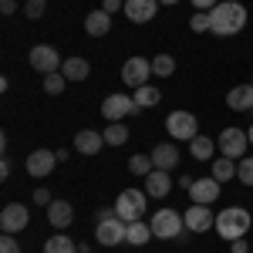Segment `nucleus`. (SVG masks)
Listing matches in <instances>:
<instances>
[{"instance_id":"f257e3e1","label":"nucleus","mask_w":253,"mask_h":253,"mask_svg":"<svg viewBox=\"0 0 253 253\" xmlns=\"http://www.w3.org/2000/svg\"><path fill=\"white\" fill-rule=\"evenodd\" d=\"M243 24H247V7L236 3V0H219L213 10H210V31L219 34V38L240 34Z\"/></svg>"},{"instance_id":"f03ea898","label":"nucleus","mask_w":253,"mask_h":253,"mask_svg":"<svg viewBox=\"0 0 253 253\" xmlns=\"http://www.w3.org/2000/svg\"><path fill=\"white\" fill-rule=\"evenodd\" d=\"M253 226V216L250 210H243V206H230V210H223V213L216 216V233L223 236L226 243H233L240 236H247V230Z\"/></svg>"},{"instance_id":"7ed1b4c3","label":"nucleus","mask_w":253,"mask_h":253,"mask_svg":"<svg viewBox=\"0 0 253 253\" xmlns=\"http://www.w3.org/2000/svg\"><path fill=\"white\" fill-rule=\"evenodd\" d=\"M128 233V223L115 213V206L112 210H98V230H95V240L101 247H118L122 240Z\"/></svg>"},{"instance_id":"20e7f679","label":"nucleus","mask_w":253,"mask_h":253,"mask_svg":"<svg viewBox=\"0 0 253 253\" xmlns=\"http://www.w3.org/2000/svg\"><path fill=\"white\" fill-rule=\"evenodd\" d=\"M152 236L156 240H182L186 243V219L175 213V210H156V216H152Z\"/></svg>"},{"instance_id":"39448f33","label":"nucleus","mask_w":253,"mask_h":253,"mask_svg":"<svg viewBox=\"0 0 253 253\" xmlns=\"http://www.w3.org/2000/svg\"><path fill=\"white\" fill-rule=\"evenodd\" d=\"M145 189H125V193H118L115 199V213L125 219V223H135V219H142V213H145Z\"/></svg>"},{"instance_id":"423d86ee","label":"nucleus","mask_w":253,"mask_h":253,"mask_svg":"<svg viewBox=\"0 0 253 253\" xmlns=\"http://www.w3.org/2000/svg\"><path fill=\"white\" fill-rule=\"evenodd\" d=\"M199 122H196V115L193 112H172V115L166 118V132L175 138V142H193L199 132Z\"/></svg>"},{"instance_id":"0eeeda50","label":"nucleus","mask_w":253,"mask_h":253,"mask_svg":"<svg viewBox=\"0 0 253 253\" xmlns=\"http://www.w3.org/2000/svg\"><path fill=\"white\" fill-rule=\"evenodd\" d=\"M216 145H219V152L226 159H236V156H247V145H250V135L243 132V128H223L219 138H216ZM240 162V159H236Z\"/></svg>"},{"instance_id":"6e6552de","label":"nucleus","mask_w":253,"mask_h":253,"mask_svg":"<svg viewBox=\"0 0 253 253\" xmlns=\"http://www.w3.org/2000/svg\"><path fill=\"white\" fill-rule=\"evenodd\" d=\"M31 68L34 71H41V75H54V71H61V54L58 47H51V44H38V47H31Z\"/></svg>"},{"instance_id":"1a4fd4ad","label":"nucleus","mask_w":253,"mask_h":253,"mask_svg":"<svg viewBox=\"0 0 253 253\" xmlns=\"http://www.w3.org/2000/svg\"><path fill=\"white\" fill-rule=\"evenodd\" d=\"M138 112H142V108L135 105V98H128V95H108L101 101L105 122H122L125 115H138Z\"/></svg>"},{"instance_id":"9d476101","label":"nucleus","mask_w":253,"mask_h":253,"mask_svg":"<svg viewBox=\"0 0 253 253\" xmlns=\"http://www.w3.org/2000/svg\"><path fill=\"white\" fill-rule=\"evenodd\" d=\"M149 75H152V61L149 58H128L125 64H122V81H125L128 88L149 84Z\"/></svg>"},{"instance_id":"9b49d317","label":"nucleus","mask_w":253,"mask_h":253,"mask_svg":"<svg viewBox=\"0 0 253 253\" xmlns=\"http://www.w3.org/2000/svg\"><path fill=\"white\" fill-rule=\"evenodd\" d=\"M27 223H31V213H27V206H20V203H7V206L0 210V230H3V233H20Z\"/></svg>"},{"instance_id":"f8f14e48","label":"nucleus","mask_w":253,"mask_h":253,"mask_svg":"<svg viewBox=\"0 0 253 253\" xmlns=\"http://www.w3.org/2000/svg\"><path fill=\"white\" fill-rule=\"evenodd\" d=\"M182 219H186V230H189V233H206L210 226H216V216L210 213V206H203V203H193V206L182 213Z\"/></svg>"},{"instance_id":"ddd939ff","label":"nucleus","mask_w":253,"mask_h":253,"mask_svg":"<svg viewBox=\"0 0 253 253\" xmlns=\"http://www.w3.org/2000/svg\"><path fill=\"white\" fill-rule=\"evenodd\" d=\"M54 166H58V152L34 149V152L27 156V172L34 175V179H47V175L54 172Z\"/></svg>"},{"instance_id":"4468645a","label":"nucleus","mask_w":253,"mask_h":253,"mask_svg":"<svg viewBox=\"0 0 253 253\" xmlns=\"http://www.w3.org/2000/svg\"><path fill=\"white\" fill-rule=\"evenodd\" d=\"M159 7H162L159 0H125V17L132 24H149V20H156Z\"/></svg>"},{"instance_id":"2eb2a0df","label":"nucleus","mask_w":253,"mask_h":253,"mask_svg":"<svg viewBox=\"0 0 253 253\" xmlns=\"http://www.w3.org/2000/svg\"><path fill=\"white\" fill-rule=\"evenodd\" d=\"M189 196H193V203L213 206L216 199H219V182H216L213 175H206V179H196L193 186H189Z\"/></svg>"},{"instance_id":"dca6fc26","label":"nucleus","mask_w":253,"mask_h":253,"mask_svg":"<svg viewBox=\"0 0 253 253\" xmlns=\"http://www.w3.org/2000/svg\"><path fill=\"white\" fill-rule=\"evenodd\" d=\"M149 156H152V162H156V169L172 172L175 166H179V145H175V142H162V145H156Z\"/></svg>"},{"instance_id":"f3484780","label":"nucleus","mask_w":253,"mask_h":253,"mask_svg":"<svg viewBox=\"0 0 253 253\" xmlns=\"http://www.w3.org/2000/svg\"><path fill=\"white\" fill-rule=\"evenodd\" d=\"M101 145H105V135L95 132V128H81L78 135H75V149H78L81 156H98Z\"/></svg>"},{"instance_id":"a211bd4d","label":"nucleus","mask_w":253,"mask_h":253,"mask_svg":"<svg viewBox=\"0 0 253 253\" xmlns=\"http://www.w3.org/2000/svg\"><path fill=\"white\" fill-rule=\"evenodd\" d=\"M169 189H172V179H169V172H166V169H152V172L145 175V193L152 196V199L169 196Z\"/></svg>"},{"instance_id":"6ab92c4d","label":"nucleus","mask_w":253,"mask_h":253,"mask_svg":"<svg viewBox=\"0 0 253 253\" xmlns=\"http://www.w3.org/2000/svg\"><path fill=\"white\" fill-rule=\"evenodd\" d=\"M71 219H75V210H71V203H64V199H54V203L47 206V223H51L54 230H64V226H71Z\"/></svg>"},{"instance_id":"aec40b11","label":"nucleus","mask_w":253,"mask_h":253,"mask_svg":"<svg viewBox=\"0 0 253 253\" xmlns=\"http://www.w3.org/2000/svg\"><path fill=\"white\" fill-rule=\"evenodd\" d=\"M226 105H230L233 112H250L253 108V84H236V88H230Z\"/></svg>"},{"instance_id":"412c9836","label":"nucleus","mask_w":253,"mask_h":253,"mask_svg":"<svg viewBox=\"0 0 253 253\" xmlns=\"http://www.w3.org/2000/svg\"><path fill=\"white\" fill-rule=\"evenodd\" d=\"M84 31H88L91 38H105V34L112 31V14H105V10H91V14L84 17Z\"/></svg>"},{"instance_id":"4be33fe9","label":"nucleus","mask_w":253,"mask_h":253,"mask_svg":"<svg viewBox=\"0 0 253 253\" xmlns=\"http://www.w3.org/2000/svg\"><path fill=\"white\" fill-rule=\"evenodd\" d=\"M61 75H64L68 81H84L88 75H91V64H88L84 58H68L64 64H61Z\"/></svg>"},{"instance_id":"5701e85b","label":"nucleus","mask_w":253,"mask_h":253,"mask_svg":"<svg viewBox=\"0 0 253 253\" xmlns=\"http://www.w3.org/2000/svg\"><path fill=\"white\" fill-rule=\"evenodd\" d=\"M213 152H216V142L210 135H196L193 142H189V156H193L196 162H210Z\"/></svg>"},{"instance_id":"b1692460","label":"nucleus","mask_w":253,"mask_h":253,"mask_svg":"<svg viewBox=\"0 0 253 253\" xmlns=\"http://www.w3.org/2000/svg\"><path fill=\"white\" fill-rule=\"evenodd\" d=\"M125 240H128L132 247H145V243L152 240V226H149V223H142V219H135V223H128Z\"/></svg>"},{"instance_id":"393cba45","label":"nucleus","mask_w":253,"mask_h":253,"mask_svg":"<svg viewBox=\"0 0 253 253\" xmlns=\"http://www.w3.org/2000/svg\"><path fill=\"white\" fill-rule=\"evenodd\" d=\"M213 179L216 182H230V179H236V159H226V156L213 159Z\"/></svg>"},{"instance_id":"a878e982","label":"nucleus","mask_w":253,"mask_h":253,"mask_svg":"<svg viewBox=\"0 0 253 253\" xmlns=\"http://www.w3.org/2000/svg\"><path fill=\"white\" fill-rule=\"evenodd\" d=\"M135 105L138 108H156L159 101H162V95H159V88H152V84H142V88H135Z\"/></svg>"},{"instance_id":"bb28decb","label":"nucleus","mask_w":253,"mask_h":253,"mask_svg":"<svg viewBox=\"0 0 253 253\" xmlns=\"http://www.w3.org/2000/svg\"><path fill=\"white\" fill-rule=\"evenodd\" d=\"M101 135H105V145H125L128 142V128L122 122H108V128H101Z\"/></svg>"},{"instance_id":"cd10ccee","label":"nucleus","mask_w":253,"mask_h":253,"mask_svg":"<svg viewBox=\"0 0 253 253\" xmlns=\"http://www.w3.org/2000/svg\"><path fill=\"white\" fill-rule=\"evenodd\" d=\"M152 75H156V78H172L175 75V58L172 54H156V58H152Z\"/></svg>"},{"instance_id":"c85d7f7f","label":"nucleus","mask_w":253,"mask_h":253,"mask_svg":"<svg viewBox=\"0 0 253 253\" xmlns=\"http://www.w3.org/2000/svg\"><path fill=\"white\" fill-rule=\"evenodd\" d=\"M44 253H75V240L71 236H47Z\"/></svg>"},{"instance_id":"c756f323","label":"nucleus","mask_w":253,"mask_h":253,"mask_svg":"<svg viewBox=\"0 0 253 253\" xmlns=\"http://www.w3.org/2000/svg\"><path fill=\"white\" fill-rule=\"evenodd\" d=\"M152 169H156L152 156H132V159H128V172H132V175H142V179H145Z\"/></svg>"},{"instance_id":"7c9ffc66","label":"nucleus","mask_w":253,"mask_h":253,"mask_svg":"<svg viewBox=\"0 0 253 253\" xmlns=\"http://www.w3.org/2000/svg\"><path fill=\"white\" fill-rule=\"evenodd\" d=\"M236 179H240L243 186H253V156H243L236 162Z\"/></svg>"},{"instance_id":"2f4dec72","label":"nucleus","mask_w":253,"mask_h":253,"mask_svg":"<svg viewBox=\"0 0 253 253\" xmlns=\"http://www.w3.org/2000/svg\"><path fill=\"white\" fill-rule=\"evenodd\" d=\"M64 84H68V78H64L61 71L44 75V91H47V95H61V91H64Z\"/></svg>"},{"instance_id":"473e14b6","label":"nucleus","mask_w":253,"mask_h":253,"mask_svg":"<svg viewBox=\"0 0 253 253\" xmlns=\"http://www.w3.org/2000/svg\"><path fill=\"white\" fill-rule=\"evenodd\" d=\"M44 3H47V0H27V3H24V17L41 20L44 17Z\"/></svg>"},{"instance_id":"72a5a7b5","label":"nucleus","mask_w":253,"mask_h":253,"mask_svg":"<svg viewBox=\"0 0 253 253\" xmlns=\"http://www.w3.org/2000/svg\"><path fill=\"white\" fill-rule=\"evenodd\" d=\"M189 27H193L196 34L210 31V14H206V10H199V14H193V17H189Z\"/></svg>"},{"instance_id":"f704fd0d","label":"nucleus","mask_w":253,"mask_h":253,"mask_svg":"<svg viewBox=\"0 0 253 253\" xmlns=\"http://www.w3.org/2000/svg\"><path fill=\"white\" fill-rule=\"evenodd\" d=\"M0 253H20V243L14 240V236H0Z\"/></svg>"},{"instance_id":"c9c22d12","label":"nucleus","mask_w":253,"mask_h":253,"mask_svg":"<svg viewBox=\"0 0 253 253\" xmlns=\"http://www.w3.org/2000/svg\"><path fill=\"white\" fill-rule=\"evenodd\" d=\"M34 203H38V206H51L54 199H51V193H47V189H34Z\"/></svg>"},{"instance_id":"e433bc0d","label":"nucleus","mask_w":253,"mask_h":253,"mask_svg":"<svg viewBox=\"0 0 253 253\" xmlns=\"http://www.w3.org/2000/svg\"><path fill=\"white\" fill-rule=\"evenodd\" d=\"M101 10H105V14H115V10H125V0H105V3H101Z\"/></svg>"},{"instance_id":"4c0bfd02","label":"nucleus","mask_w":253,"mask_h":253,"mask_svg":"<svg viewBox=\"0 0 253 253\" xmlns=\"http://www.w3.org/2000/svg\"><path fill=\"white\" fill-rule=\"evenodd\" d=\"M230 253H250V243L240 236V240H233V243H230Z\"/></svg>"},{"instance_id":"58836bf2","label":"nucleus","mask_w":253,"mask_h":253,"mask_svg":"<svg viewBox=\"0 0 253 253\" xmlns=\"http://www.w3.org/2000/svg\"><path fill=\"white\" fill-rule=\"evenodd\" d=\"M0 10H3V17H10V14L17 10V3H14V0H0Z\"/></svg>"},{"instance_id":"ea45409f","label":"nucleus","mask_w":253,"mask_h":253,"mask_svg":"<svg viewBox=\"0 0 253 253\" xmlns=\"http://www.w3.org/2000/svg\"><path fill=\"white\" fill-rule=\"evenodd\" d=\"M196 7H199V10H213L216 3H219V0H193Z\"/></svg>"},{"instance_id":"a19ab883","label":"nucleus","mask_w":253,"mask_h":253,"mask_svg":"<svg viewBox=\"0 0 253 253\" xmlns=\"http://www.w3.org/2000/svg\"><path fill=\"white\" fill-rule=\"evenodd\" d=\"M10 175V159H0V179H7Z\"/></svg>"},{"instance_id":"79ce46f5","label":"nucleus","mask_w":253,"mask_h":253,"mask_svg":"<svg viewBox=\"0 0 253 253\" xmlns=\"http://www.w3.org/2000/svg\"><path fill=\"white\" fill-rule=\"evenodd\" d=\"M159 3H162V7H172V3H179V0H159Z\"/></svg>"},{"instance_id":"37998d69","label":"nucleus","mask_w":253,"mask_h":253,"mask_svg":"<svg viewBox=\"0 0 253 253\" xmlns=\"http://www.w3.org/2000/svg\"><path fill=\"white\" fill-rule=\"evenodd\" d=\"M247 135H250V145H253V125H250V128H247Z\"/></svg>"}]
</instances>
